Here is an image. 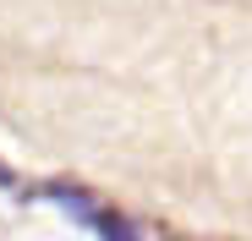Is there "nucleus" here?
<instances>
[{
    "label": "nucleus",
    "instance_id": "obj_1",
    "mask_svg": "<svg viewBox=\"0 0 252 241\" xmlns=\"http://www.w3.org/2000/svg\"><path fill=\"white\" fill-rule=\"evenodd\" d=\"M99 236H104V241H132V230L115 225V219H99Z\"/></svg>",
    "mask_w": 252,
    "mask_h": 241
}]
</instances>
